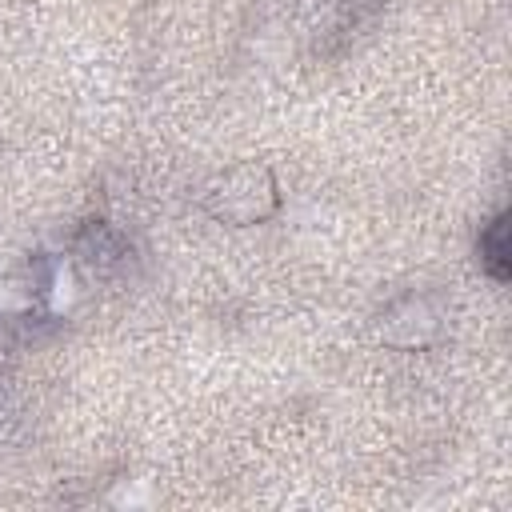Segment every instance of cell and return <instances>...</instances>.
I'll use <instances>...</instances> for the list:
<instances>
[{"mask_svg":"<svg viewBox=\"0 0 512 512\" xmlns=\"http://www.w3.org/2000/svg\"><path fill=\"white\" fill-rule=\"evenodd\" d=\"M0 348H4V316H0Z\"/></svg>","mask_w":512,"mask_h":512,"instance_id":"277c9868","label":"cell"},{"mask_svg":"<svg viewBox=\"0 0 512 512\" xmlns=\"http://www.w3.org/2000/svg\"><path fill=\"white\" fill-rule=\"evenodd\" d=\"M276 208H280V188L272 172L260 164H232L204 188V212L236 228L264 224Z\"/></svg>","mask_w":512,"mask_h":512,"instance_id":"6da1fadb","label":"cell"},{"mask_svg":"<svg viewBox=\"0 0 512 512\" xmlns=\"http://www.w3.org/2000/svg\"><path fill=\"white\" fill-rule=\"evenodd\" d=\"M508 220L496 216L484 232H480V264L488 268V276L496 280H508Z\"/></svg>","mask_w":512,"mask_h":512,"instance_id":"3957f363","label":"cell"},{"mask_svg":"<svg viewBox=\"0 0 512 512\" xmlns=\"http://www.w3.org/2000/svg\"><path fill=\"white\" fill-rule=\"evenodd\" d=\"M436 324H440V316L432 312V304L412 292V296H400L396 304L384 308V316H380V336H384L388 344H396V348H424V344L432 340Z\"/></svg>","mask_w":512,"mask_h":512,"instance_id":"7a4b0ae2","label":"cell"}]
</instances>
